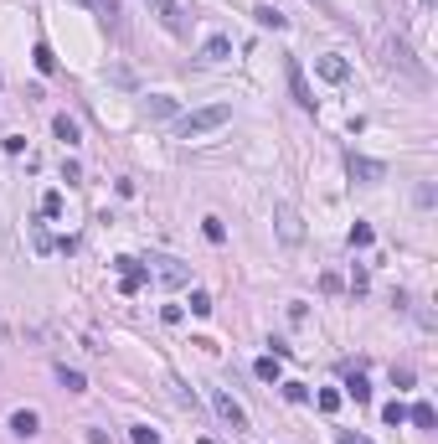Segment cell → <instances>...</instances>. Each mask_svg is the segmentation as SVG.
<instances>
[{
  "instance_id": "6da1fadb",
  "label": "cell",
  "mask_w": 438,
  "mask_h": 444,
  "mask_svg": "<svg viewBox=\"0 0 438 444\" xmlns=\"http://www.w3.org/2000/svg\"><path fill=\"white\" fill-rule=\"evenodd\" d=\"M227 119H232V109H227V103H211V109L181 114V119H176V140H202V135H211V129H222Z\"/></svg>"
},
{
  "instance_id": "7a4b0ae2",
  "label": "cell",
  "mask_w": 438,
  "mask_h": 444,
  "mask_svg": "<svg viewBox=\"0 0 438 444\" xmlns=\"http://www.w3.org/2000/svg\"><path fill=\"white\" fill-rule=\"evenodd\" d=\"M346 171H351V181H361V186H377V181H387V165L382 161H366V155H346Z\"/></svg>"
},
{
  "instance_id": "3957f363",
  "label": "cell",
  "mask_w": 438,
  "mask_h": 444,
  "mask_svg": "<svg viewBox=\"0 0 438 444\" xmlns=\"http://www.w3.org/2000/svg\"><path fill=\"white\" fill-rule=\"evenodd\" d=\"M289 94H294V103H299V109H310V114H315V103H320V98H315V88H310V77H304V68H299V62H289Z\"/></svg>"
},
{
  "instance_id": "277c9868",
  "label": "cell",
  "mask_w": 438,
  "mask_h": 444,
  "mask_svg": "<svg viewBox=\"0 0 438 444\" xmlns=\"http://www.w3.org/2000/svg\"><path fill=\"white\" fill-rule=\"evenodd\" d=\"M211 408H217L232 429H248V408H243V403H237L232 393H222V387H217V393H211Z\"/></svg>"
},
{
  "instance_id": "5b68a950",
  "label": "cell",
  "mask_w": 438,
  "mask_h": 444,
  "mask_svg": "<svg viewBox=\"0 0 438 444\" xmlns=\"http://www.w3.org/2000/svg\"><path fill=\"white\" fill-rule=\"evenodd\" d=\"M273 217H278V238H284V243H299V238H304V222H299V212H294L289 202H278Z\"/></svg>"
},
{
  "instance_id": "8992f818",
  "label": "cell",
  "mask_w": 438,
  "mask_h": 444,
  "mask_svg": "<svg viewBox=\"0 0 438 444\" xmlns=\"http://www.w3.org/2000/svg\"><path fill=\"white\" fill-rule=\"evenodd\" d=\"M10 434H16V439H36V434H42L36 408H16V413H10Z\"/></svg>"
},
{
  "instance_id": "52a82bcc",
  "label": "cell",
  "mask_w": 438,
  "mask_h": 444,
  "mask_svg": "<svg viewBox=\"0 0 438 444\" xmlns=\"http://www.w3.org/2000/svg\"><path fill=\"white\" fill-rule=\"evenodd\" d=\"M114 264H119V279H124V295H135L139 284L150 279V269H144V264H135V258H114Z\"/></svg>"
},
{
  "instance_id": "ba28073f",
  "label": "cell",
  "mask_w": 438,
  "mask_h": 444,
  "mask_svg": "<svg viewBox=\"0 0 438 444\" xmlns=\"http://www.w3.org/2000/svg\"><path fill=\"white\" fill-rule=\"evenodd\" d=\"M315 73H320L325 83H346V77H351V62L346 57H315Z\"/></svg>"
},
{
  "instance_id": "9c48e42d",
  "label": "cell",
  "mask_w": 438,
  "mask_h": 444,
  "mask_svg": "<svg viewBox=\"0 0 438 444\" xmlns=\"http://www.w3.org/2000/svg\"><path fill=\"white\" fill-rule=\"evenodd\" d=\"M150 6H155V16H160L165 21V31H186V16H181V6H176V0H150Z\"/></svg>"
},
{
  "instance_id": "30bf717a",
  "label": "cell",
  "mask_w": 438,
  "mask_h": 444,
  "mask_svg": "<svg viewBox=\"0 0 438 444\" xmlns=\"http://www.w3.org/2000/svg\"><path fill=\"white\" fill-rule=\"evenodd\" d=\"M155 274H160L165 284H186V279H191V269H186L181 258H155Z\"/></svg>"
},
{
  "instance_id": "8fae6325",
  "label": "cell",
  "mask_w": 438,
  "mask_h": 444,
  "mask_svg": "<svg viewBox=\"0 0 438 444\" xmlns=\"http://www.w3.org/2000/svg\"><path fill=\"white\" fill-rule=\"evenodd\" d=\"M52 135H57L62 145H77V140H83V129H77L73 114H57V119H52Z\"/></svg>"
},
{
  "instance_id": "7c38bea8",
  "label": "cell",
  "mask_w": 438,
  "mask_h": 444,
  "mask_svg": "<svg viewBox=\"0 0 438 444\" xmlns=\"http://www.w3.org/2000/svg\"><path fill=\"white\" fill-rule=\"evenodd\" d=\"M253 372H258V383H278V377H284V362H278L273 351H269V357H258V362H253Z\"/></svg>"
},
{
  "instance_id": "4fadbf2b",
  "label": "cell",
  "mask_w": 438,
  "mask_h": 444,
  "mask_svg": "<svg viewBox=\"0 0 438 444\" xmlns=\"http://www.w3.org/2000/svg\"><path fill=\"white\" fill-rule=\"evenodd\" d=\"M57 383L68 387V393H88V377L77 372V367H68V362H62V367H57Z\"/></svg>"
},
{
  "instance_id": "5bb4252c",
  "label": "cell",
  "mask_w": 438,
  "mask_h": 444,
  "mask_svg": "<svg viewBox=\"0 0 438 444\" xmlns=\"http://www.w3.org/2000/svg\"><path fill=\"white\" fill-rule=\"evenodd\" d=\"M222 57H232V42H227V36H206L202 62H222Z\"/></svg>"
},
{
  "instance_id": "9a60e30c",
  "label": "cell",
  "mask_w": 438,
  "mask_h": 444,
  "mask_svg": "<svg viewBox=\"0 0 438 444\" xmlns=\"http://www.w3.org/2000/svg\"><path fill=\"white\" fill-rule=\"evenodd\" d=\"M144 114H150V119H170V114H176V98H170V94H155L150 103H144Z\"/></svg>"
},
{
  "instance_id": "2e32d148",
  "label": "cell",
  "mask_w": 438,
  "mask_h": 444,
  "mask_svg": "<svg viewBox=\"0 0 438 444\" xmlns=\"http://www.w3.org/2000/svg\"><path fill=\"white\" fill-rule=\"evenodd\" d=\"M31 62H36V68H42L47 77H52V73H57V52H52L47 42H36V47H31Z\"/></svg>"
},
{
  "instance_id": "e0dca14e",
  "label": "cell",
  "mask_w": 438,
  "mask_h": 444,
  "mask_svg": "<svg viewBox=\"0 0 438 444\" xmlns=\"http://www.w3.org/2000/svg\"><path fill=\"white\" fill-rule=\"evenodd\" d=\"M340 398H356V403H371V383H366L361 372H356V377H346V393H340Z\"/></svg>"
},
{
  "instance_id": "ac0fdd59",
  "label": "cell",
  "mask_w": 438,
  "mask_h": 444,
  "mask_svg": "<svg viewBox=\"0 0 438 444\" xmlns=\"http://www.w3.org/2000/svg\"><path fill=\"white\" fill-rule=\"evenodd\" d=\"M407 419H413L418 429H433V424H438V413H433V403H413V408H407Z\"/></svg>"
},
{
  "instance_id": "d6986e66",
  "label": "cell",
  "mask_w": 438,
  "mask_h": 444,
  "mask_svg": "<svg viewBox=\"0 0 438 444\" xmlns=\"http://www.w3.org/2000/svg\"><path fill=\"white\" fill-rule=\"evenodd\" d=\"M253 21H258V26H273V31H284V26H289L273 6H258V10H253Z\"/></svg>"
},
{
  "instance_id": "ffe728a7",
  "label": "cell",
  "mask_w": 438,
  "mask_h": 444,
  "mask_svg": "<svg viewBox=\"0 0 438 444\" xmlns=\"http://www.w3.org/2000/svg\"><path fill=\"white\" fill-rule=\"evenodd\" d=\"M129 439H135V444H160V429H150V424H135V429H129Z\"/></svg>"
},
{
  "instance_id": "44dd1931",
  "label": "cell",
  "mask_w": 438,
  "mask_h": 444,
  "mask_svg": "<svg viewBox=\"0 0 438 444\" xmlns=\"http://www.w3.org/2000/svg\"><path fill=\"white\" fill-rule=\"evenodd\" d=\"M371 243H377V232H371L366 222H356L351 228V248H371Z\"/></svg>"
},
{
  "instance_id": "7402d4cb",
  "label": "cell",
  "mask_w": 438,
  "mask_h": 444,
  "mask_svg": "<svg viewBox=\"0 0 438 444\" xmlns=\"http://www.w3.org/2000/svg\"><path fill=\"white\" fill-rule=\"evenodd\" d=\"M202 232H206V243H222V238H227V228H222V217H206V222H202Z\"/></svg>"
},
{
  "instance_id": "603a6c76",
  "label": "cell",
  "mask_w": 438,
  "mask_h": 444,
  "mask_svg": "<svg viewBox=\"0 0 438 444\" xmlns=\"http://www.w3.org/2000/svg\"><path fill=\"white\" fill-rule=\"evenodd\" d=\"M382 419H387V424L397 429V424H407V408H402V403H397V398H392V403H387V408H382Z\"/></svg>"
},
{
  "instance_id": "cb8c5ba5",
  "label": "cell",
  "mask_w": 438,
  "mask_h": 444,
  "mask_svg": "<svg viewBox=\"0 0 438 444\" xmlns=\"http://www.w3.org/2000/svg\"><path fill=\"white\" fill-rule=\"evenodd\" d=\"M191 316H211V295L206 290H191Z\"/></svg>"
},
{
  "instance_id": "d4e9b609",
  "label": "cell",
  "mask_w": 438,
  "mask_h": 444,
  "mask_svg": "<svg viewBox=\"0 0 438 444\" xmlns=\"http://www.w3.org/2000/svg\"><path fill=\"white\" fill-rule=\"evenodd\" d=\"M315 403H320V413H335L340 408V393H335V387H320V398H315Z\"/></svg>"
},
{
  "instance_id": "484cf974",
  "label": "cell",
  "mask_w": 438,
  "mask_h": 444,
  "mask_svg": "<svg viewBox=\"0 0 438 444\" xmlns=\"http://www.w3.org/2000/svg\"><path fill=\"white\" fill-rule=\"evenodd\" d=\"M42 217H62V191H47L42 197Z\"/></svg>"
},
{
  "instance_id": "4316f807",
  "label": "cell",
  "mask_w": 438,
  "mask_h": 444,
  "mask_svg": "<svg viewBox=\"0 0 438 444\" xmlns=\"http://www.w3.org/2000/svg\"><path fill=\"white\" fill-rule=\"evenodd\" d=\"M284 398L289 403H304V398H310V387H304V383H284Z\"/></svg>"
},
{
  "instance_id": "83f0119b",
  "label": "cell",
  "mask_w": 438,
  "mask_h": 444,
  "mask_svg": "<svg viewBox=\"0 0 438 444\" xmlns=\"http://www.w3.org/2000/svg\"><path fill=\"white\" fill-rule=\"evenodd\" d=\"M392 383L397 387H413V367H392Z\"/></svg>"
},
{
  "instance_id": "f1b7e54d",
  "label": "cell",
  "mask_w": 438,
  "mask_h": 444,
  "mask_svg": "<svg viewBox=\"0 0 438 444\" xmlns=\"http://www.w3.org/2000/svg\"><path fill=\"white\" fill-rule=\"evenodd\" d=\"M181 316H186L181 305H165V310H160V320H165V325H181Z\"/></svg>"
},
{
  "instance_id": "f546056e",
  "label": "cell",
  "mask_w": 438,
  "mask_h": 444,
  "mask_svg": "<svg viewBox=\"0 0 438 444\" xmlns=\"http://www.w3.org/2000/svg\"><path fill=\"white\" fill-rule=\"evenodd\" d=\"M335 444H371V439H366V434H351V429H340Z\"/></svg>"
},
{
  "instance_id": "4dcf8cb0",
  "label": "cell",
  "mask_w": 438,
  "mask_h": 444,
  "mask_svg": "<svg viewBox=\"0 0 438 444\" xmlns=\"http://www.w3.org/2000/svg\"><path fill=\"white\" fill-rule=\"evenodd\" d=\"M77 6H93V10H103V16H114V0H77Z\"/></svg>"
},
{
  "instance_id": "1f68e13d",
  "label": "cell",
  "mask_w": 438,
  "mask_h": 444,
  "mask_svg": "<svg viewBox=\"0 0 438 444\" xmlns=\"http://www.w3.org/2000/svg\"><path fill=\"white\" fill-rule=\"evenodd\" d=\"M418 6H433V0H418Z\"/></svg>"
}]
</instances>
